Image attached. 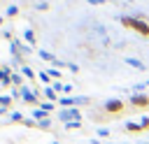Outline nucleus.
Segmentation results:
<instances>
[{"label":"nucleus","instance_id":"f257e3e1","mask_svg":"<svg viewBox=\"0 0 149 144\" xmlns=\"http://www.w3.org/2000/svg\"><path fill=\"white\" fill-rule=\"evenodd\" d=\"M123 26H128V28L137 30L140 35L149 37V23H144V21H137V19H123Z\"/></svg>","mask_w":149,"mask_h":144}]
</instances>
